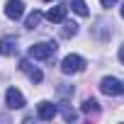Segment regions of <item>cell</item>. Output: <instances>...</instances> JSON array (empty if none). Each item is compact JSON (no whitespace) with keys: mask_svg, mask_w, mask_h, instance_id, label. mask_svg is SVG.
I'll use <instances>...</instances> for the list:
<instances>
[{"mask_svg":"<svg viewBox=\"0 0 124 124\" xmlns=\"http://www.w3.org/2000/svg\"><path fill=\"white\" fill-rule=\"evenodd\" d=\"M56 44L54 41H41V44H34V46H29V56L32 58H37V61H46V58H51L54 54H56Z\"/></svg>","mask_w":124,"mask_h":124,"instance_id":"obj_1","label":"cell"},{"mask_svg":"<svg viewBox=\"0 0 124 124\" xmlns=\"http://www.w3.org/2000/svg\"><path fill=\"white\" fill-rule=\"evenodd\" d=\"M20 71H24V73L29 76V80H32V83H41V78H44V73H41L39 68H34L29 61H20Z\"/></svg>","mask_w":124,"mask_h":124,"instance_id":"obj_8","label":"cell"},{"mask_svg":"<svg viewBox=\"0 0 124 124\" xmlns=\"http://www.w3.org/2000/svg\"><path fill=\"white\" fill-rule=\"evenodd\" d=\"M66 12H68L66 5H56V8H51V10L46 12V20H49V22H63V20H66Z\"/></svg>","mask_w":124,"mask_h":124,"instance_id":"obj_9","label":"cell"},{"mask_svg":"<svg viewBox=\"0 0 124 124\" xmlns=\"http://www.w3.org/2000/svg\"><path fill=\"white\" fill-rule=\"evenodd\" d=\"M119 61H122V63H124V44L119 46Z\"/></svg>","mask_w":124,"mask_h":124,"instance_id":"obj_16","label":"cell"},{"mask_svg":"<svg viewBox=\"0 0 124 124\" xmlns=\"http://www.w3.org/2000/svg\"><path fill=\"white\" fill-rule=\"evenodd\" d=\"M83 68H85V61H83V56H78V54H68V56L63 58V63H61V71H63L66 76L80 73Z\"/></svg>","mask_w":124,"mask_h":124,"instance_id":"obj_2","label":"cell"},{"mask_svg":"<svg viewBox=\"0 0 124 124\" xmlns=\"http://www.w3.org/2000/svg\"><path fill=\"white\" fill-rule=\"evenodd\" d=\"M71 8H73L80 17H88V5H85V0H73V3H71Z\"/></svg>","mask_w":124,"mask_h":124,"instance_id":"obj_13","label":"cell"},{"mask_svg":"<svg viewBox=\"0 0 124 124\" xmlns=\"http://www.w3.org/2000/svg\"><path fill=\"white\" fill-rule=\"evenodd\" d=\"M37 114H39V119L49 122V119H54V117H56V105L44 100V102H39V107H37Z\"/></svg>","mask_w":124,"mask_h":124,"instance_id":"obj_6","label":"cell"},{"mask_svg":"<svg viewBox=\"0 0 124 124\" xmlns=\"http://www.w3.org/2000/svg\"><path fill=\"white\" fill-rule=\"evenodd\" d=\"M100 90H102L105 95H109V97H112V95H122V93H124V85H122V80H117V78H109V76H107V78H102V80H100Z\"/></svg>","mask_w":124,"mask_h":124,"instance_id":"obj_3","label":"cell"},{"mask_svg":"<svg viewBox=\"0 0 124 124\" xmlns=\"http://www.w3.org/2000/svg\"><path fill=\"white\" fill-rule=\"evenodd\" d=\"M0 54L3 56H15L17 54V39L15 37H3L0 39Z\"/></svg>","mask_w":124,"mask_h":124,"instance_id":"obj_7","label":"cell"},{"mask_svg":"<svg viewBox=\"0 0 124 124\" xmlns=\"http://www.w3.org/2000/svg\"><path fill=\"white\" fill-rule=\"evenodd\" d=\"M83 112H85V114H97V112H100V102L93 100V97H88V100L83 102Z\"/></svg>","mask_w":124,"mask_h":124,"instance_id":"obj_11","label":"cell"},{"mask_svg":"<svg viewBox=\"0 0 124 124\" xmlns=\"http://www.w3.org/2000/svg\"><path fill=\"white\" fill-rule=\"evenodd\" d=\"M122 17H124V5H122Z\"/></svg>","mask_w":124,"mask_h":124,"instance_id":"obj_17","label":"cell"},{"mask_svg":"<svg viewBox=\"0 0 124 124\" xmlns=\"http://www.w3.org/2000/svg\"><path fill=\"white\" fill-rule=\"evenodd\" d=\"M5 105H8L10 109H22V107H24V95H22L17 88H8V93H5Z\"/></svg>","mask_w":124,"mask_h":124,"instance_id":"obj_4","label":"cell"},{"mask_svg":"<svg viewBox=\"0 0 124 124\" xmlns=\"http://www.w3.org/2000/svg\"><path fill=\"white\" fill-rule=\"evenodd\" d=\"M63 119H66V122H76V119H78L76 109H71V107H63Z\"/></svg>","mask_w":124,"mask_h":124,"instance_id":"obj_14","label":"cell"},{"mask_svg":"<svg viewBox=\"0 0 124 124\" xmlns=\"http://www.w3.org/2000/svg\"><path fill=\"white\" fill-rule=\"evenodd\" d=\"M76 34H78V24H76V22H63L61 37H63V39H71V37H76Z\"/></svg>","mask_w":124,"mask_h":124,"instance_id":"obj_10","label":"cell"},{"mask_svg":"<svg viewBox=\"0 0 124 124\" xmlns=\"http://www.w3.org/2000/svg\"><path fill=\"white\" fill-rule=\"evenodd\" d=\"M5 15L10 17V20H20L22 15H24V3L22 0H8V5H5Z\"/></svg>","mask_w":124,"mask_h":124,"instance_id":"obj_5","label":"cell"},{"mask_svg":"<svg viewBox=\"0 0 124 124\" xmlns=\"http://www.w3.org/2000/svg\"><path fill=\"white\" fill-rule=\"evenodd\" d=\"M100 3H102V8H112V5L117 3V0H100Z\"/></svg>","mask_w":124,"mask_h":124,"instance_id":"obj_15","label":"cell"},{"mask_svg":"<svg viewBox=\"0 0 124 124\" xmlns=\"http://www.w3.org/2000/svg\"><path fill=\"white\" fill-rule=\"evenodd\" d=\"M44 3H51V0H44Z\"/></svg>","mask_w":124,"mask_h":124,"instance_id":"obj_18","label":"cell"},{"mask_svg":"<svg viewBox=\"0 0 124 124\" xmlns=\"http://www.w3.org/2000/svg\"><path fill=\"white\" fill-rule=\"evenodd\" d=\"M39 22H41V12H39V10H34V12L27 17L24 27H27V29H37V27H39Z\"/></svg>","mask_w":124,"mask_h":124,"instance_id":"obj_12","label":"cell"}]
</instances>
